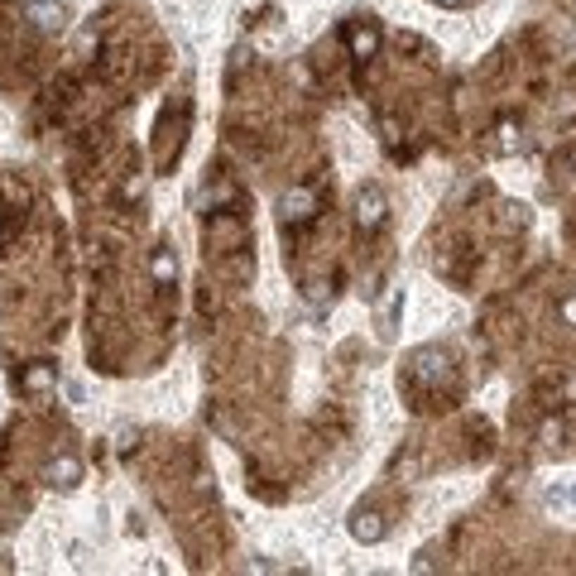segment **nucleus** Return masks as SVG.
Segmentation results:
<instances>
[{
  "label": "nucleus",
  "instance_id": "8",
  "mask_svg": "<svg viewBox=\"0 0 576 576\" xmlns=\"http://www.w3.org/2000/svg\"><path fill=\"white\" fill-rule=\"evenodd\" d=\"M375 49H380V34H375V29H356V34H351V53L356 58H370Z\"/></svg>",
  "mask_w": 576,
  "mask_h": 576
},
{
  "label": "nucleus",
  "instance_id": "9",
  "mask_svg": "<svg viewBox=\"0 0 576 576\" xmlns=\"http://www.w3.org/2000/svg\"><path fill=\"white\" fill-rule=\"evenodd\" d=\"M399 307H404V298H399V293H389V302H384V312H380L384 336H389V331H394V322H399Z\"/></svg>",
  "mask_w": 576,
  "mask_h": 576
},
{
  "label": "nucleus",
  "instance_id": "6",
  "mask_svg": "<svg viewBox=\"0 0 576 576\" xmlns=\"http://www.w3.org/2000/svg\"><path fill=\"white\" fill-rule=\"evenodd\" d=\"M29 389V394H44V389H58V375L49 370V365H34V370H25V380H20Z\"/></svg>",
  "mask_w": 576,
  "mask_h": 576
},
{
  "label": "nucleus",
  "instance_id": "1",
  "mask_svg": "<svg viewBox=\"0 0 576 576\" xmlns=\"http://www.w3.org/2000/svg\"><path fill=\"white\" fill-rule=\"evenodd\" d=\"M384 212H389V202H384L380 188H365V192L356 197V217H360V226H365V231H375V226L384 221Z\"/></svg>",
  "mask_w": 576,
  "mask_h": 576
},
{
  "label": "nucleus",
  "instance_id": "7",
  "mask_svg": "<svg viewBox=\"0 0 576 576\" xmlns=\"http://www.w3.org/2000/svg\"><path fill=\"white\" fill-rule=\"evenodd\" d=\"M154 283H168V279L178 274V260H173V250H154Z\"/></svg>",
  "mask_w": 576,
  "mask_h": 576
},
{
  "label": "nucleus",
  "instance_id": "12",
  "mask_svg": "<svg viewBox=\"0 0 576 576\" xmlns=\"http://www.w3.org/2000/svg\"><path fill=\"white\" fill-rule=\"evenodd\" d=\"M437 5H461V0H437Z\"/></svg>",
  "mask_w": 576,
  "mask_h": 576
},
{
  "label": "nucleus",
  "instance_id": "3",
  "mask_svg": "<svg viewBox=\"0 0 576 576\" xmlns=\"http://www.w3.org/2000/svg\"><path fill=\"white\" fill-rule=\"evenodd\" d=\"M25 15H29V20H34L39 29H63V10H58L53 0H29Z\"/></svg>",
  "mask_w": 576,
  "mask_h": 576
},
{
  "label": "nucleus",
  "instance_id": "2",
  "mask_svg": "<svg viewBox=\"0 0 576 576\" xmlns=\"http://www.w3.org/2000/svg\"><path fill=\"white\" fill-rule=\"evenodd\" d=\"M312 212H317V197H312L307 188H293V192H283V217H288V221H307Z\"/></svg>",
  "mask_w": 576,
  "mask_h": 576
},
{
  "label": "nucleus",
  "instance_id": "11",
  "mask_svg": "<svg viewBox=\"0 0 576 576\" xmlns=\"http://www.w3.org/2000/svg\"><path fill=\"white\" fill-rule=\"evenodd\" d=\"M567 399H576V380H572V384H567Z\"/></svg>",
  "mask_w": 576,
  "mask_h": 576
},
{
  "label": "nucleus",
  "instance_id": "10",
  "mask_svg": "<svg viewBox=\"0 0 576 576\" xmlns=\"http://www.w3.org/2000/svg\"><path fill=\"white\" fill-rule=\"evenodd\" d=\"M562 322H567V327H576V298L562 302Z\"/></svg>",
  "mask_w": 576,
  "mask_h": 576
},
{
  "label": "nucleus",
  "instance_id": "5",
  "mask_svg": "<svg viewBox=\"0 0 576 576\" xmlns=\"http://www.w3.org/2000/svg\"><path fill=\"white\" fill-rule=\"evenodd\" d=\"M351 533H356L360 543H380V538H384L380 514H356V519H351Z\"/></svg>",
  "mask_w": 576,
  "mask_h": 576
},
{
  "label": "nucleus",
  "instance_id": "4",
  "mask_svg": "<svg viewBox=\"0 0 576 576\" xmlns=\"http://www.w3.org/2000/svg\"><path fill=\"white\" fill-rule=\"evenodd\" d=\"M49 480H53V485H77V480H82V461H72V456L49 461Z\"/></svg>",
  "mask_w": 576,
  "mask_h": 576
}]
</instances>
